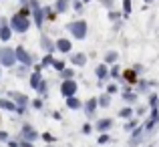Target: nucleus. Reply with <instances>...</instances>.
Listing matches in <instances>:
<instances>
[{
	"label": "nucleus",
	"instance_id": "nucleus-12",
	"mask_svg": "<svg viewBox=\"0 0 159 147\" xmlns=\"http://www.w3.org/2000/svg\"><path fill=\"white\" fill-rule=\"evenodd\" d=\"M95 107H97V103H95V101H91V103H89V107H87V109H89V111H93Z\"/></svg>",
	"mask_w": 159,
	"mask_h": 147
},
{
	"label": "nucleus",
	"instance_id": "nucleus-8",
	"mask_svg": "<svg viewBox=\"0 0 159 147\" xmlns=\"http://www.w3.org/2000/svg\"><path fill=\"white\" fill-rule=\"evenodd\" d=\"M125 79H127V81H135V73H133V71H127V73H125Z\"/></svg>",
	"mask_w": 159,
	"mask_h": 147
},
{
	"label": "nucleus",
	"instance_id": "nucleus-16",
	"mask_svg": "<svg viewBox=\"0 0 159 147\" xmlns=\"http://www.w3.org/2000/svg\"><path fill=\"white\" fill-rule=\"evenodd\" d=\"M145 2H147V4H149V2H153V0H145Z\"/></svg>",
	"mask_w": 159,
	"mask_h": 147
},
{
	"label": "nucleus",
	"instance_id": "nucleus-14",
	"mask_svg": "<svg viewBox=\"0 0 159 147\" xmlns=\"http://www.w3.org/2000/svg\"><path fill=\"white\" fill-rule=\"evenodd\" d=\"M99 141H101V143H107V141H109V135H101V139H99Z\"/></svg>",
	"mask_w": 159,
	"mask_h": 147
},
{
	"label": "nucleus",
	"instance_id": "nucleus-9",
	"mask_svg": "<svg viewBox=\"0 0 159 147\" xmlns=\"http://www.w3.org/2000/svg\"><path fill=\"white\" fill-rule=\"evenodd\" d=\"M109 101H111V99H109V95H105V97H101V105H103V107H107Z\"/></svg>",
	"mask_w": 159,
	"mask_h": 147
},
{
	"label": "nucleus",
	"instance_id": "nucleus-10",
	"mask_svg": "<svg viewBox=\"0 0 159 147\" xmlns=\"http://www.w3.org/2000/svg\"><path fill=\"white\" fill-rule=\"evenodd\" d=\"M115 58H117V54H115V53L107 54V62H115Z\"/></svg>",
	"mask_w": 159,
	"mask_h": 147
},
{
	"label": "nucleus",
	"instance_id": "nucleus-13",
	"mask_svg": "<svg viewBox=\"0 0 159 147\" xmlns=\"http://www.w3.org/2000/svg\"><path fill=\"white\" fill-rule=\"evenodd\" d=\"M101 2H103V4H105V6H109V8H111V6H113V0H101Z\"/></svg>",
	"mask_w": 159,
	"mask_h": 147
},
{
	"label": "nucleus",
	"instance_id": "nucleus-6",
	"mask_svg": "<svg viewBox=\"0 0 159 147\" xmlns=\"http://www.w3.org/2000/svg\"><path fill=\"white\" fill-rule=\"evenodd\" d=\"M131 113H133L131 109H121V113H119V115L123 117V119H129V117H131Z\"/></svg>",
	"mask_w": 159,
	"mask_h": 147
},
{
	"label": "nucleus",
	"instance_id": "nucleus-3",
	"mask_svg": "<svg viewBox=\"0 0 159 147\" xmlns=\"http://www.w3.org/2000/svg\"><path fill=\"white\" fill-rule=\"evenodd\" d=\"M109 127H111V121H109V119H103L101 123H99V129H101V131H107Z\"/></svg>",
	"mask_w": 159,
	"mask_h": 147
},
{
	"label": "nucleus",
	"instance_id": "nucleus-2",
	"mask_svg": "<svg viewBox=\"0 0 159 147\" xmlns=\"http://www.w3.org/2000/svg\"><path fill=\"white\" fill-rule=\"evenodd\" d=\"M155 121H159V113H157V109L153 111V115H151V119H149L147 127H153V125H155Z\"/></svg>",
	"mask_w": 159,
	"mask_h": 147
},
{
	"label": "nucleus",
	"instance_id": "nucleus-15",
	"mask_svg": "<svg viewBox=\"0 0 159 147\" xmlns=\"http://www.w3.org/2000/svg\"><path fill=\"white\" fill-rule=\"evenodd\" d=\"M157 103H159V99H157V97H151V107H155Z\"/></svg>",
	"mask_w": 159,
	"mask_h": 147
},
{
	"label": "nucleus",
	"instance_id": "nucleus-5",
	"mask_svg": "<svg viewBox=\"0 0 159 147\" xmlns=\"http://www.w3.org/2000/svg\"><path fill=\"white\" fill-rule=\"evenodd\" d=\"M97 75H99V77H107V67L105 65H101V67H99V69H97Z\"/></svg>",
	"mask_w": 159,
	"mask_h": 147
},
{
	"label": "nucleus",
	"instance_id": "nucleus-11",
	"mask_svg": "<svg viewBox=\"0 0 159 147\" xmlns=\"http://www.w3.org/2000/svg\"><path fill=\"white\" fill-rule=\"evenodd\" d=\"M75 62H79V65H83V62H85V57H75Z\"/></svg>",
	"mask_w": 159,
	"mask_h": 147
},
{
	"label": "nucleus",
	"instance_id": "nucleus-4",
	"mask_svg": "<svg viewBox=\"0 0 159 147\" xmlns=\"http://www.w3.org/2000/svg\"><path fill=\"white\" fill-rule=\"evenodd\" d=\"M75 89H77V85H75V83H66V85H65V89H62V91H65V93L69 95V93H73Z\"/></svg>",
	"mask_w": 159,
	"mask_h": 147
},
{
	"label": "nucleus",
	"instance_id": "nucleus-7",
	"mask_svg": "<svg viewBox=\"0 0 159 147\" xmlns=\"http://www.w3.org/2000/svg\"><path fill=\"white\" fill-rule=\"evenodd\" d=\"M123 10H125V14L131 12V0H123Z\"/></svg>",
	"mask_w": 159,
	"mask_h": 147
},
{
	"label": "nucleus",
	"instance_id": "nucleus-1",
	"mask_svg": "<svg viewBox=\"0 0 159 147\" xmlns=\"http://www.w3.org/2000/svg\"><path fill=\"white\" fill-rule=\"evenodd\" d=\"M70 30H73L79 39H83V36H85V30H87V24L83 22V20L81 22H75V24H70Z\"/></svg>",
	"mask_w": 159,
	"mask_h": 147
}]
</instances>
